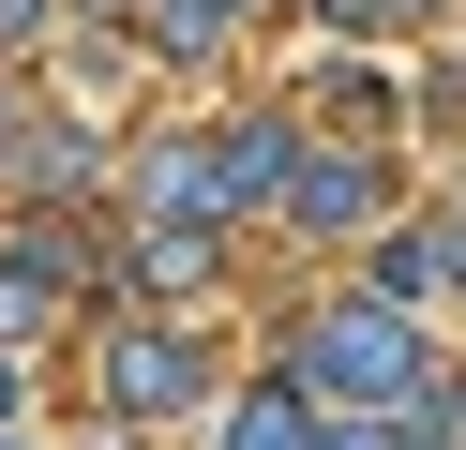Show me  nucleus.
<instances>
[{"label": "nucleus", "instance_id": "6e6552de", "mask_svg": "<svg viewBox=\"0 0 466 450\" xmlns=\"http://www.w3.org/2000/svg\"><path fill=\"white\" fill-rule=\"evenodd\" d=\"M301 165H316L301 120H241V135H226V195H241V210H256V195H286Z\"/></svg>", "mask_w": 466, "mask_h": 450}, {"label": "nucleus", "instance_id": "4468645a", "mask_svg": "<svg viewBox=\"0 0 466 450\" xmlns=\"http://www.w3.org/2000/svg\"><path fill=\"white\" fill-rule=\"evenodd\" d=\"M451 285H466V210H451Z\"/></svg>", "mask_w": 466, "mask_h": 450}, {"label": "nucleus", "instance_id": "f8f14e48", "mask_svg": "<svg viewBox=\"0 0 466 450\" xmlns=\"http://www.w3.org/2000/svg\"><path fill=\"white\" fill-rule=\"evenodd\" d=\"M31 30H46V0H0V45H31Z\"/></svg>", "mask_w": 466, "mask_h": 450}, {"label": "nucleus", "instance_id": "0eeeda50", "mask_svg": "<svg viewBox=\"0 0 466 450\" xmlns=\"http://www.w3.org/2000/svg\"><path fill=\"white\" fill-rule=\"evenodd\" d=\"M0 180H15V195H76V180H91V135H76V120H15Z\"/></svg>", "mask_w": 466, "mask_h": 450}, {"label": "nucleus", "instance_id": "9d476101", "mask_svg": "<svg viewBox=\"0 0 466 450\" xmlns=\"http://www.w3.org/2000/svg\"><path fill=\"white\" fill-rule=\"evenodd\" d=\"M376 300H406V315H421L436 285H451V225H406V240H376V270H361Z\"/></svg>", "mask_w": 466, "mask_h": 450}, {"label": "nucleus", "instance_id": "20e7f679", "mask_svg": "<svg viewBox=\"0 0 466 450\" xmlns=\"http://www.w3.org/2000/svg\"><path fill=\"white\" fill-rule=\"evenodd\" d=\"M136 210H166V225H226V150H196V135H151L136 150Z\"/></svg>", "mask_w": 466, "mask_h": 450}, {"label": "nucleus", "instance_id": "1a4fd4ad", "mask_svg": "<svg viewBox=\"0 0 466 450\" xmlns=\"http://www.w3.org/2000/svg\"><path fill=\"white\" fill-rule=\"evenodd\" d=\"M286 210H301V225H376V165L361 150H316V165L286 180Z\"/></svg>", "mask_w": 466, "mask_h": 450}, {"label": "nucleus", "instance_id": "ddd939ff", "mask_svg": "<svg viewBox=\"0 0 466 450\" xmlns=\"http://www.w3.org/2000/svg\"><path fill=\"white\" fill-rule=\"evenodd\" d=\"M15 390H31V375H15V345H0V420H15Z\"/></svg>", "mask_w": 466, "mask_h": 450}, {"label": "nucleus", "instance_id": "39448f33", "mask_svg": "<svg viewBox=\"0 0 466 450\" xmlns=\"http://www.w3.org/2000/svg\"><path fill=\"white\" fill-rule=\"evenodd\" d=\"M226 450H331V405H316L301 375H271V390L226 405Z\"/></svg>", "mask_w": 466, "mask_h": 450}, {"label": "nucleus", "instance_id": "f3484780", "mask_svg": "<svg viewBox=\"0 0 466 450\" xmlns=\"http://www.w3.org/2000/svg\"><path fill=\"white\" fill-rule=\"evenodd\" d=\"M106 450H121V435H106Z\"/></svg>", "mask_w": 466, "mask_h": 450}, {"label": "nucleus", "instance_id": "7ed1b4c3", "mask_svg": "<svg viewBox=\"0 0 466 450\" xmlns=\"http://www.w3.org/2000/svg\"><path fill=\"white\" fill-rule=\"evenodd\" d=\"M76 270H91V255H76L61 225H15V240H0V345H46V330H61Z\"/></svg>", "mask_w": 466, "mask_h": 450}, {"label": "nucleus", "instance_id": "f03ea898", "mask_svg": "<svg viewBox=\"0 0 466 450\" xmlns=\"http://www.w3.org/2000/svg\"><path fill=\"white\" fill-rule=\"evenodd\" d=\"M196 390H211V360L181 330H106V420H181Z\"/></svg>", "mask_w": 466, "mask_h": 450}, {"label": "nucleus", "instance_id": "423d86ee", "mask_svg": "<svg viewBox=\"0 0 466 450\" xmlns=\"http://www.w3.org/2000/svg\"><path fill=\"white\" fill-rule=\"evenodd\" d=\"M196 285H211V225H166V240L121 255V300H151V315H181Z\"/></svg>", "mask_w": 466, "mask_h": 450}, {"label": "nucleus", "instance_id": "dca6fc26", "mask_svg": "<svg viewBox=\"0 0 466 450\" xmlns=\"http://www.w3.org/2000/svg\"><path fill=\"white\" fill-rule=\"evenodd\" d=\"M0 450H31V435H0Z\"/></svg>", "mask_w": 466, "mask_h": 450}, {"label": "nucleus", "instance_id": "9b49d317", "mask_svg": "<svg viewBox=\"0 0 466 450\" xmlns=\"http://www.w3.org/2000/svg\"><path fill=\"white\" fill-rule=\"evenodd\" d=\"M316 15H331V30H421L436 0H316Z\"/></svg>", "mask_w": 466, "mask_h": 450}, {"label": "nucleus", "instance_id": "2eb2a0df", "mask_svg": "<svg viewBox=\"0 0 466 450\" xmlns=\"http://www.w3.org/2000/svg\"><path fill=\"white\" fill-rule=\"evenodd\" d=\"M0 150H15V120H0Z\"/></svg>", "mask_w": 466, "mask_h": 450}, {"label": "nucleus", "instance_id": "f257e3e1", "mask_svg": "<svg viewBox=\"0 0 466 450\" xmlns=\"http://www.w3.org/2000/svg\"><path fill=\"white\" fill-rule=\"evenodd\" d=\"M286 375L316 390V405H406L421 390V330H406V300H331V315L286 330Z\"/></svg>", "mask_w": 466, "mask_h": 450}]
</instances>
